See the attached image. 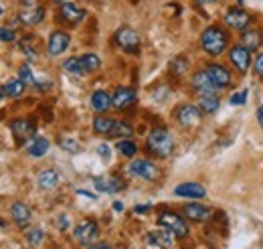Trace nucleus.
Segmentation results:
<instances>
[{"instance_id":"1","label":"nucleus","mask_w":263,"mask_h":249,"mask_svg":"<svg viewBox=\"0 0 263 249\" xmlns=\"http://www.w3.org/2000/svg\"><path fill=\"white\" fill-rule=\"evenodd\" d=\"M227 45H229V32L225 31L223 27H219V25L206 27L202 31V34H200V47L211 57L223 55L225 49H227Z\"/></svg>"},{"instance_id":"2","label":"nucleus","mask_w":263,"mask_h":249,"mask_svg":"<svg viewBox=\"0 0 263 249\" xmlns=\"http://www.w3.org/2000/svg\"><path fill=\"white\" fill-rule=\"evenodd\" d=\"M146 150L156 158H168L174 152V140L164 128H154L146 138Z\"/></svg>"},{"instance_id":"3","label":"nucleus","mask_w":263,"mask_h":249,"mask_svg":"<svg viewBox=\"0 0 263 249\" xmlns=\"http://www.w3.org/2000/svg\"><path fill=\"white\" fill-rule=\"evenodd\" d=\"M158 225L166 229V231H170L174 237H178V239H182V237H186L189 235V225H186V221L180 217L178 213H174V211H162L160 215H158Z\"/></svg>"},{"instance_id":"4","label":"nucleus","mask_w":263,"mask_h":249,"mask_svg":"<svg viewBox=\"0 0 263 249\" xmlns=\"http://www.w3.org/2000/svg\"><path fill=\"white\" fill-rule=\"evenodd\" d=\"M114 41L126 53H138V49H140V34L132 27H120L114 34Z\"/></svg>"},{"instance_id":"5","label":"nucleus","mask_w":263,"mask_h":249,"mask_svg":"<svg viewBox=\"0 0 263 249\" xmlns=\"http://www.w3.org/2000/svg\"><path fill=\"white\" fill-rule=\"evenodd\" d=\"M128 172L132 176H138V179H144V181H156L158 174H160L156 164L150 162V160H132L130 166H128Z\"/></svg>"},{"instance_id":"6","label":"nucleus","mask_w":263,"mask_h":249,"mask_svg":"<svg viewBox=\"0 0 263 249\" xmlns=\"http://www.w3.org/2000/svg\"><path fill=\"white\" fill-rule=\"evenodd\" d=\"M98 233H99V227L93 219L81 221V223L73 229V235H75L77 243H79V245H85V247H87V245H91V241L98 237Z\"/></svg>"},{"instance_id":"7","label":"nucleus","mask_w":263,"mask_h":249,"mask_svg":"<svg viewBox=\"0 0 263 249\" xmlns=\"http://www.w3.org/2000/svg\"><path fill=\"white\" fill-rule=\"evenodd\" d=\"M225 25L233 31H245L251 25V16L247 10H243L241 6H233L225 12Z\"/></svg>"},{"instance_id":"8","label":"nucleus","mask_w":263,"mask_h":249,"mask_svg":"<svg viewBox=\"0 0 263 249\" xmlns=\"http://www.w3.org/2000/svg\"><path fill=\"white\" fill-rule=\"evenodd\" d=\"M229 61L239 73H247L251 65V53L243 45H233L229 49Z\"/></svg>"},{"instance_id":"9","label":"nucleus","mask_w":263,"mask_h":249,"mask_svg":"<svg viewBox=\"0 0 263 249\" xmlns=\"http://www.w3.org/2000/svg\"><path fill=\"white\" fill-rule=\"evenodd\" d=\"M69 43H71V34L69 32L53 31L51 37H49V43H47V51H49L51 57H59L69 49Z\"/></svg>"},{"instance_id":"10","label":"nucleus","mask_w":263,"mask_h":249,"mask_svg":"<svg viewBox=\"0 0 263 249\" xmlns=\"http://www.w3.org/2000/svg\"><path fill=\"white\" fill-rule=\"evenodd\" d=\"M204 71L209 73L211 81H213L219 90H225V87L231 85V73L225 65H221V63H209V65L204 67Z\"/></svg>"},{"instance_id":"11","label":"nucleus","mask_w":263,"mask_h":249,"mask_svg":"<svg viewBox=\"0 0 263 249\" xmlns=\"http://www.w3.org/2000/svg\"><path fill=\"white\" fill-rule=\"evenodd\" d=\"M200 118H202V112H200V108H197V105L184 103V105L176 108V120H178V124L184 126V128L197 126L200 122Z\"/></svg>"},{"instance_id":"12","label":"nucleus","mask_w":263,"mask_h":249,"mask_svg":"<svg viewBox=\"0 0 263 249\" xmlns=\"http://www.w3.org/2000/svg\"><path fill=\"white\" fill-rule=\"evenodd\" d=\"M136 99H138V94L134 87H118L111 95V105L116 110H128L136 103Z\"/></svg>"},{"instance_id":"13","label":"nucleus","mask_w":263,"mask_h":249,"mask_svg":"<svg viewBox=\"0 0 263 249\" xmlns=\"http://www.w3.org/2000/svg\"><path fill=\"white\" fill-rule=\"evenodd\" d=\"M10 130L14 134V138L18 142H29L34 138V122L29 118H21V120H12L10 122Z\"/></svg>"},{"instance_id":"14","label":"nucleus","mask_w":263,"mask_h":249,"mask_svg":"<svg viewBox=\"0 0 263 249\" xmlns=\"http://www.w3.org/2000/svg\"><path fill=\"white\" fill-rule=\"evenodd\" d=\"M59 16H61V21L67 23V25H79L83 19H85V10L81 8V6H77L75 2H65V4H61V8H59Z\"/></svg>"},{"instance_id":"15","label":"nucleus","mask_w":263,"mask_h":249,"mask_svg":"<svg viewBox=\"0 0 263 249\" xmlns=\"http://www.w3.org/2000/svg\"><path fill=\"white\" fill-rule=\"evenodd\" d=\"M10 217H12V221H14L21 229H27V227L31 225L33 213H31V209H29V205H27V203L16 201V203H12V205H10Z\"/></svg>"},{"instance_id":"16","label":"nucleus","mask_w":263,"mask_h":249,"mask_svg":"<svg viewBox=\"0 0 263 249\" xmlns=\"http://www.w3.org/2000/svg\"><path fill=\"white\" fill-rule=\"evenodd\" d=\"M93 187L98 188L99 192H120L126 188V181L120 176H96L93 179Z\"/></svg>"},{"instance_id":"17","label":"nucleus","mask_w":263,"mask_h":249,"mask_svg":"<svg viewBox=\"0 0 263 249\" xmlns=\"http://www.w3.org/2000/svg\"><path fill=\"white\" fill-rule=\"evenodd\" d=\"M174 194L180 199H204L206 197V188L198 183H180L178 187L174 188Z\"/></svg>"},{"instance_id":"18","label":"nucleus","mask_w":263,"mask_h":249,"mask_svg":"<svg viewBox=\"0 0 263 249\" xmlns=\"http://www.w3.org/2000/svg\"><path fill=\"white\" fill-rule=\"evenodd\" d=\"M193 87L197 90L198 94H219L221 90L211 81V77H209V73L202 69V71H197L195 75H193Z\"/></svg>"},{"instance_id":"19","label":"nucleus","mask_w":263,"mask_h":249,"mask_svg":"<svg viewBox=\"0 0 263 249\" xmlns=\"http://www.w3.org/2000/svg\"><path fill=\"white\" fill-rule=\"evenodd\" d=\"M45 19V6H33V8H21L18 12V21L27 27H34L41 25Z\"/></svg>"},{"instance_id":"20","label":"nucleus","mask_w":263,"mask_h":249,"mask_svg":"<svg viewBox=\"0 0 263 249\" xmlns=\"http://www.w3.org/2000/svg\"><path fill=\"white\" fill-rule=\"evenodd\" d=\"M182 211H184V217L195 221V223H202V221L211 219V215H213V211L209 207L200 205V203H189V205H184Z\"/></svg>"},{"instance_id":"21","label":"nucleus","mask_w":263,"mask_h":249,"mask_svg":"<svg viewBox=\"0 0 263 249\" xmlns=\"http://www.w3.org/2000/svg\"><path fill=\"white\" fill-rule=\"evenodd\" d=\"M36 183H39V187L45 188V190H53V188L59 187V183H61V174H59L57 170H53V168H45V170L39 172Z\"/></svg>"},{"instance_id":"22","label":"nucleus","mask_w":263,"mask_h":249,"mask_svg":"<svg viewBox=\"0 0 263 249\" xmlns=\"http://www.w3.org/2000/svg\"><path fill=\"white\" fill-rule=\"evenodd\" d=\"M49 148H51V142L47 138H43V136H34L27 142V152L33 158H43L49 152Z\"/></svg>"},{"instance_id":"23","label":"nucleus","mask_w":263,"mask_h":249,"mask_svg":"<svg viewBox=\"0 0 263 249\" xmlns=\"http://www.w3.org/2000/svg\"><path fill=\"white\" fill-rule=\"evenodd\" d=\"M172 233L170 231H152V233H148L146 235V241H148V245H152V247H160V249H168L172 245Z\"/></svg>"},{"instance_id":"24","label":"nucleus","mask_w":263,"mask_h":249,"mask_svg":"<svg viewBox=\"0 0 263 249\" xmlns=\"http://www.w3.org/2000/svg\"><path fill=\"white\" fill-rule=\"evenodd\" d=\"M241 45L243 47H247L249 51L253 49H259L263 45V34L259 29H245V31L241 32Z\"/></svg>"},{"instance_id":"25","label":"nucleus","mask_w":263,"mask_h":249,"mask_svg":"<svg viewBox=\"0 0 263 249\" xmlns=\"http://www.w3.org/2000/svg\"><path fill=\"white\" fill-rule=\"evenodd\" d=\"M221 101L217 94H198V108L202 114H215L219 110Z\"/></svg>"},{"instance_id":"26","label":"nucleus","mask_w":263,"mask_h":249,"mask_svg":"<svg viewBox=\"0 0 263 249\" xmlns=\"http://www.w3.org/2000/svg\"><path fill=\"white\" fill-rule=\"evenodd\" d=\"M91 108H93L98 114L107 112V110L111 108V95L107 94V92H103V90L93 92V95H91Z\"/></svg>"},{"instance_id":"27","label":"nucleus","mask_w":263,"mask_h":249,"mask_svg":"<svg viewBox=\"0 0 263 249\" xmlns=\"http://www.w3.org/2000/svg\"><path fill=\"white\" fill-rule=\"evenodd\" d=\"M116 120H111V118H105V116H98L96 120H93V130L101 134V136H114V128H116Z\"/></svg>"},{"instance_id":"28","label":"nucleus","mask_w":263,"mask_h":249,"mask_svg":"<svg viewBox=\"0 0 263 249\" xmlns=\"http://www.w3.org/2000/svg\"><path fill=\"white\" fill-rule=\"evenodd\" d=\"M25 90H27V83L21 81V79H10L2 85V94L6 97H21L25 94Z\"/></svg>"},{"instance_id":"29","label":"nucleus","mask_w":263,"mask_h":249,"mask_svg":"<svg viewBox=\"0 0 263 249\" xmlns=\"http://www.w3.org/2000/svg\"><path fill=\"white\" fill-rule=\"evenodd\" d=\"M79 61H81L83 73H96V71H99V67H101V59H99L96 53H85V55L79 57Z\"/></svg>"},{"instance_id":"30","label":"nucleus","mask_w":263,"mask_h":249,"mask_svg":"<svg viewBox=\"0 0 263 249\" xmlns=\"http://www.w3.org/2000/svg\"><path fill=\"white\" fill-rule=\"evenodd\" d=\"M63 69H65L67 73L75 75V77L85 75V73H83V69H81V61H79V57H69V59H65V61H63Z\"/></svg>"},{"instance_id":"31","label":"nucleus","mask_w":263,"mask_h":249,"mask_svg":"<svg viewBox=\"0 0 263 249\" xmlns=\"http://www.w3.org/2000/svg\"><path fill=\"white\" fill-rule=\"evenodd\" d=\"M118 152L122 156H126V158H132V156H136V152H138V146H136V142L124 138V140L118 142Z\"/></svg>"},{"instance_id":"32","label":"nucleus","mask_w":263,"mask_h":249,"mask_svg":"<svg viewBox=\"0 0 263 249\" xmlns=\"http://www.w3.org/2000/svg\"><path fill=\"white\" fill-rule=\"evenodd\" d=\"M27 239H29V243L31 245H41L43 243V239H45V231L41 229V227H33V229H29L27 231Z\"/></svg>"},{"instance_id":"33","label":"nucleus","mask_w":263,"mask_h":249,"mask_svg":"<svg viewBox=\"0 0 263 249\" xmlns=\"http://www.w3.org/2000/svg\"><path fill=\"white\" fill-rule=\"evenodd\" d=\"M18 79H21V81H25L27 85H34V83H36V79H34L33 71H31V67H29V65H23V67L18 69Z\"/></svg>"},{"instance_id":"34","label":"nucleus","mask_w":263,"mask_h":249,"mask_svg":"<svg viewBox=\"0 0 263 249\" xmlns=\"http://www.w3.org/2000/svg\"><path fill=\"white\" fill-rule=\"evenodd\" d=\"M132 134H134V130H132L130 124H126V122H118L116 128H114V136H120V138H130Z\"/></svg>"},{"instance_id":"35","label":"nucleus","mask_w":263,"mask_h":249,"mask_svg":"<svg viewBox=\"0 0 263 249\" xmlns=\"http://www.w3.org/2000/svg\"><path fill=\"white\" fill-rule=\"evenodd\" d=\"M59 144H61V148L67 150V152H71V154H77L81 148H79V144L75 142V140H71V138H61L59 140Z\"/></svg>"},{"instance_id":"36","label":"nucleus","mask_w":263,"mask_h":249,"mask_svg":"<svg viewBox=\"0 0 263 249\" xmlns=\"http://www.w3.org/2000/svg\"><path fill=\"white\" fill-rule=\"evenodd\" d=\"M0 41L2 43H14L16 41V32L8 27H0Z\"/></svg>"},{"instance_id":"37","label":"nucleus","mask_w":263,"mask_h":249,"mask_svg":"<svg viewBox=\"0 0 263 249\" xmlns=\"http://www.w3.org/2000/svg\"><path fill=\"white\" fill-rule=\"evenodd\" d=\"M170 69H172L176 75H182V73L186 71V59H182V57L174 59V61L170 63Z\"/></svg>"},{"instance_id":"38","label":"nucleus","mask_w":263,"mask_h":249,"mask_svg":"<svg viewBox=\"0 0 263 249\" xmlns=\"http://www.w3.org/2000/svg\"><path fill=\"white\" fill-rule=\"evenodd\" d=\"M247 103V90H241L239 94L231 95V105H245Z\"/></svg>"},{"instance_id":"39","label":"nucleus","mask_w":263,"mask_h":249,"mask_svg":"<svg viewBox=\"0 0 263 249\" xmlns=\"http://www.w3.org/2000/svg\"><path fill=\"white\" fill-rule=\"evenodd\" d=\"M253 71H255L257 77H261L263 79V51L255 57V61H253Z\"/></svg>"},{"instance_id":"40","label":"nucleus","mask_w":263,"mask_h":249,"mask_svg":"<svg viewBox=\"0 0 263 249\" xmlns=\"http://www.w3.org/2000/svg\"><path fill=\"white\" fill-rule=\"evenodd\" d=\"M98 154L101 158H105V160H109V156H111V150H109V146L107 144H99L98 146Z\"/></svg>"},{"instance_id":"41","label":"nucleus","mask_w":263,"mask_h":249,"mask_svg":"<svg viewBox=\"0 0 263 249\" xmlns=\"http://www.w3.org/2000/svg\"><path fill=\"white\" fill-rule=\"evenodd\" d=\"M150 209H152V205H136V207H134V213H136V215H146Z\"/></svg>"},{"instance_id":"42","label":"nucleus","mask_w":263,"mask_h":249,"mask_svg":"<svg viewBox=\"0 0 263 249\" xmlns=\"http://www.w3.org/2000/svg\"><path fill=\"white\" fill-rule=\"evenodd\" d=\"M23 8H33V6H41V0H21Z\"/></svg>"},{"instance_id":"43","label":"nucleus","mask_w":263,"mask_h":249,"mask_svg":"<svg viewBox=\"0 0 263 249\" xmlns=\"http://www.w3.org/2000/svg\"><path fill=\"white\" fill-rule=\"evenodd\" d=\"M87 249H109V245L107 243H91V245H87Z\"/></svg>"},{"instance_id":"44","label":"nucleus","mask_w":263,"mask_h":249,"mask_svg":"<svg viewBox=\"0 0 263 249\" xmlns=\"http://www.w3.org/2000/svg\"><path fill=\"white\" fill-rule=\"evenodd\" d=\"M77 194H81V197H89V199H93V201L98 199L96 194H91V192H87V190H83V188H79V190H77Z\"/></svg>"},{"instance_id":"45","label":"nucleus","mask_w":263,"mask_h":249,"mask_svg":"<svg viewBox=\"0 0 263 249\" xmlns=\"http://www.w3.org/2000/svg\"><path fill=\"white\" fill-rule=\"evenodd\" d=\"M257 122H259V126H261V130H263V105L257 108Z\"/></svg>"},{"instance_id":"46","label":"nucleus","mask_w":263,"mask_h":249,"mask_svg":"<svg viewBox=\"0 0 263 249\" xmlns=\"http://www.w3.org/2000/svg\"><path fill=\"white\" fill-rule=\"evenodd\" d=\"M114 209H116L118 213H122V211H124V205H122L120 201H116V203H114Z\"/></svg>"},{"instance_id":"47","label":"nucleus","mask_w":263,"mask_h":249,"mask_svg":"<svg viewBox=\"0 0 263 249\" xmlns=\"http://www.w3.org/2000/svg\"><path fill=\"white\" fill-rule=\"evenodd\" d=\"M55 4H65V2H69V0H53Z\"/></svg>"},{"instance_id":"48","label":"nucleus","mask_w":263,"mask_h":249,"mask_svg":"<svg viewBox=\"0 0 263 249\" xmlns=\"http://www.w3.org/2000/svg\"><path fill=\"white\" fill-rule=\"evenodd\" d=\"M2 99H4V94H2V90H0V103H2Z\"/></svg>"},{"instance_id":"49","label":"nucleus","mask_w":263,"mask_h":249,"mask_svg":"<svg viewBox=\"0 0 263 249\" xmlns=\"http://www.w3.org/2000/svg\"><path fill=\"white\" fill-rule=\"evenodd\" d=\"M198 2H217V0H198Z\"/></svg>"},{"instance_id":"50","label":"nucleus","mask_w":263,"mask_h":249,"mask_svg":"<svg viewBox=\"0 0 263 249\" xmlns=\"http://www.w3.org/2000/svg\"><path fill=\"white\" fill-rule=\"evenodd\" d=\"M0 14H2V4H0Z\"/></svg>"}]
</instances>
